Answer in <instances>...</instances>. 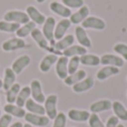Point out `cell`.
I'll list each match as a JSON object with an SVG mask.
<instances>
[{
    "instance_id": "obj_19",
    "label": "cell",
    "mask_w": 127,
    "mask_h": 127,
    "mask_svg": "<svg viewBox=\"0 0 127 127\" xmlns=\"http://www.w3.org/2000/svg\"><path fill=\"white\" fill-rule=\"evenodd\" d=\"M57 60H58V57L55 54H48V55H46L39 64L40 71H42V72L49 71V69L53 67V65H55L57 63Z\"/></svg>"
},
{
    "instance_id": "obj_46",
    "label": "cell",
    "mask_w": 127,
    "mask_h": 127,
    "mask_svg": "<svg viewBox=\"0 0 127 127\" xmlns=\"http://www.w3.org/2000/svg\"><path fill=\"white\" fill-rule=\"evenodd\" d=\"M0 116H1V108H0Z\"/></svg>"
},
{
    "instance_id": "obj_9",
    "label": "cell",
    "mask_w": 127,
    "mask_h": 127,
    "mask_svg": "<svg viewBox=\"0 0 127 127\" xmlns=\"http://www.w3.org/2000/svg\"><path fill=\"white\" fill-rule=\"evenodd\" d=\"M30 62H31V58L30 56L28 55H22L20 57H18L15 62L12 63L11 65V69L13 70L16 75H19L22 72V70L25 69L26 67H28L30 65Z\"/></svg>"
},
{
    "instance_id": "obj_36",
    "label": "cell",
    "mask_w": 127,
    "mask_h": 127,
    "mask_svg": "<svg viewBox=\"0 0 127 127\" xmlns=\"http://www.w3.org/2000/svg\"><path fill=\"white\" fill-rule=\"evenodd\" d=\"M88 123H89V127H105L104 123L97 114H90Z\"/></svg>"
},
{
    "instance_id": "obj_6",
    "label": "cell",
    "mask_w": 127,
    "mask_h": 127,
    "mask_svg": "<svg viewBox=\"0 0 127 127\" xmlns=\"http://www.w3.org/2000/svg\"><path fill=\"white\" fill-rule=\"evenodd\" d=\"M28 124L31 126H37V127H45L49 124L50 119L45 115H37V114H31V113H26L24 117Z\"/></svg>"
},
{
    "instance_id": "obj_20",
    "label": "cell",
    "mask_w": 127,
    "mask_h": 127,
    "mask_svg": "<svg viewBox=\"0 0 127 127\" xmlns=\"http://www.w3.org/2000/svg\"><path fill=\"white\" fill-rule=\"evenodd\" d=\"M30 36H31V38H32V39L36 41V44L38 45V47H39V48H41V49H48V47H49L48 40L45 38L44 33H42V31L40 30V29L35 28L32 31H31Z\"/></svg>"
},
{
    "instance_id": "obj_37",
    "label": "cell",
    "mask_w": 127,
    "mask_h": 127,
    "mask_svg": "<svg viewBox=\"0 0 127 127\" xmlns=\"http://www.w3.org/2000/svg\"><path fill=\"white\" fill-rule=\"evenodd\" d=\"M63 4L67 8H80L84 6V0H63Z\"/></svg>"
},
{
    "instance_id": "obj_45",
    "label": "cell",
    "mask_w": 127,
    "mask_h": 127,
    "mask_svg": "<svg viewBox=\"0 0 127 127\" xmlns=\"http://www.w3.org/2000/svg\"><path fill=\"white\" fill-rule=\"evenodd\" d=\"M117 127H125V126H124L123 124H118V126H117Z\"/></svg>"
},
{
    "instance_id": "obj_27",
    "label": "cell",
    "mask_w": 127,
    "mask_h": 127,
    "mask_svg": "<svg viewBox=\"0 0 127 127\" xmlns=\"http://www.w3.org/2000/svg\"><path fill=\"white\" fill-rule=\"evenodd\" d=\"M86 53H87V49H86L85 47L80 46V45H72V46L68 47L67 49H65L63 54L65 57L69 58V57H74V56L80 57V56L85 55Z\"/></svg>"
},
{
    "instance_id": "obj_14",
    "label": "cell",
    "mask_w": 127,
    "mask_h": 127,
    "mask_svg": "<svg viewBox=\"0 0 127 127\" xmlns=\"http://www.w3.org/2000/svg\"><path fill=\"white\" fill-rule=\"evenodd\" d=\"M113 103L108 99H101V100H97L90 105L89 109L93 114H98L101 112H107L112 108Z\"/></svg>"
},
{
    "instance_id": "obj_34",
    "label": "cell",
    "mask_w": 127,
    "mask_h": 127,
    "mask_svg": "<svg viewBox=\"0 0 127 127\" xmlns=\"http://www.w3.org/2000/svg\"><path fill=\"white\" fill-rule=\"evenodd\" d=\"M79 64H80V59H79L78 56L70 57V59L68 60V75H71L74 72H76L78 70Z\"/></svg>"
},
{
    "instance_id": "obj_21",
    "label": "cell",
    "mask_w": 127,
    "mask_h": 127,
    "mask_svg": "<svg viewBox=\"0 0 127 127\" xmlns=\"http://www.w3.org/2000/svg\"><path fill=\"white\" fill-rule=\"evenodd\" d=\"M75 42V37L72 35H66L65 37H63L62 39L57 40L54 45V48L56 49V51H64L65 49H67L68 47L72 46Z\"/></svg>"
},
{
    "instance_id": "obj_1",
    "label": "cell",
    "mask_w": 127,
    "mask_h": 127,
    "mask_svg": "<svg viewBox=\"0 0 127 127\" xmlns=\"http://www.w3.org/2000/svg\"><path fill=\"white\" fill-rule=\"evenodd\" d=\"M3 20L4 21H9V22H15V24H18L20 26L30 21L28 15L25 11H20V10L7 11L3 15Z\"/></svg>"
},
{
    "instance_id": "obj_18",
    "label": "cell",
    "mask_w": 127,
    "mask_h": 127,
    "mask_svg": "<svg viewBox=\"0 0 127 127\" xmlns=\"http://www.w3.org/2000/svg\"><path fill=\"white\" fill-rule=\"evenodd\" d=\"M119 74V68L118 67H114V66H105L101 69H99L96 74L97 79L99 80H106L107 78L115 75Z\"/></svg>"
},
{
    "instance_id": "obj_38",
    "label": "cell",
    "mask_w": 127,
    "mask_h": 127,
    "mask_svg": "<svg viewBox=\"0 0 127 127\" xmlns=\"http://www.w3.org/2000/svg\"><path fill=\"white\" fill-rule=\"evenodd\" d=\"M53 127H66V115L64 113H58L54 119Z\"/></svg>"
},
{
    "instance_id": "obj_26",
    "label": "cell",
    "mask_w": 127,
    "mask_h": 127,
    "mask_svg": "<svg viewBox=\"0 0 127 127\" xmlns=\"http://www.w3.org/2000/svg\"><path fill=\"white\" fill-rule=\"evenodd\" d=\"M3 110L6 112V114L15 116L17 118H24L25 115H26V110L24 108L19 107L17 105H13V104H7V105H4Z\"/></svg>"
},
{
    "instance_id": "obj_28",
    "label": "cell",
    "mask_w": 127,
    "mask_h": 127,
    "mask_svg": "<svg viewBox=\"0 0 127 127\" xmlns=\"http://www.w3.org/2000/svg\"><path fill=\"white\" fill-rule=\"evenodd\" d=\"M112 109L114 110L115 116H116L118 119L127 122V109L121 101H118V100L114 101L112 105Z\"/></svg>"
},
{
    "instance_id": "obj_32",
    "label": "cell",
    "mask_w": 127,
    "mask_h": 127,
    "mask_svg": "<svg viewBox=\"0 0 127 127\" xmlns=\"http://www.w3.org/2000/svg\"><path fill=\"white\" fill-rule=\"evenodd\" d=\"M80 59V64L85 66H98L100 64V58L98 57L97 55H90V54H85V55L80 56L79 57Z\"/></svg>"
},
{
    "instance_id": "obj_10",
    "label": "cell",
    "mask_w": 127,
    "mask_h": 127,
    "mask_svg": "<svg viewBox=\"0 0 127 127\" xmlns=\"http://www.w3.org/2000/svg\"><path fill=\"white\" fill-rule=\"evenodd\" d=\"M70 26H71V22H70V20L68 18H64L59 22H57L55 27V33H54L55 40H59L63 37H65L66 32L70 28Z\"/></svg>"
},
{
    "instance_id": "obj_35",
    "label": "cell",
    "mask_w": 127,
    "mask_h": 127,
    "mask_svg": "<svg viewBox=\"0 0 127 127\" xmlns=\"http://www.w3.org/2000/svg\"><path fill=\"white\" fill-rule=\"evenodd\" d=\"M114 51L117 53L124 60H127V45L123 42H118L114 46Z\"/></svg>"
},
{
    "instance_id": "obj_33",
    "label": "cell",
    "mask_w": 127,
    "mask_h": 127,
    "mask_svg": "<svg viewBox=\"0 0 127 127\" xmlns=\"http://www.w3.org/2000/svg\"><path fill=\"white\" fill-rule=\"evenodd\" d=\"M20 25L15 24V22H9V21H0V31L2 32H16L19 29Z\"/></svg>"
},
{
    "instance_id": "obj_41",
    "label": "cell",
    "mask_w": 127,
    "mask_h": 127,
    "mask_svg": "<svg viewBox=\"0 0 127 127\" xmlns=\"http://www.w3.org/2000/svg\"><path fill=\"white\" fill-rule=\"evenodd\" d=\"M22 125H24V124H22L21 122H16V123H13L12 125H10L9 127H22Z\"/></svg>"
},
{
    "instance_id": "obj_15",
    "label": "cell",
    "mask_w": 127,
    "mask_h": 127,
    "mask_svg": "<svg viewBox=\"0 0 127 127\" xmlns=\"http://www.w3.org/2000/svg\"><path fill=\"white\" fill-rule=\"evenodd\" d=\"M95 85V81H94V78L93 77H86L85 79H83L79 83L75 84L72 86V90L75 93H85V92H88L89 89H92Z\"/></svg>"
},
{
    "instance_id": "obj_7",
    "label": "cell",
    "mask_w": 127,
    "mask_h": 127,
    "mask_svg": "<svg viewBox=\"0 0 127 127\" xmlns=\"http://www.w3.org/2000/svg\"><path fill=\"white\" fill-rule=\"evenodd\" d=\"M30 92H31V96H32V99L35 101L39 104L45 103L46 100V97L44 95V92H42V87H41V83H40L38 79H33L30 83Z\"/></svg>"
},
{
    "instance_id": "obj_30",
    "label": "cell",
    "mask_w": 127,
    "mask_h": 127,
    "mask_svg": "<svg viewBox=\"0 0 127 127\" xmlns=\"http://www.w3.org/2000/svg\"><path fill=\"white\" fill-rule=\"evenodd\" d=\"M20 89H21V86L18 83H15L6 92V100L8 104H13L16 103V99H17V96L19 94Z\"/></svg>"
},
{
    "instance_id": "obj_17",
    "label": "cell",
    "mask_w": 127,
    "mask_h": 127,
    "mask_svg": "<svg viewBox=\"0 0 127 127\" xmlns=\"http://www.w3.org/2000/svg\"><path fill=\"white\" fill-rule=\"evenodd\" d=\"M49 8L54 13H56V15L60 16L63 18H68L71 16V10L69 8H67L66 6H64L63 3H60V2L53 1L49 4Z\"/></svg>"
},
{
    "instance_id": "obj_2",
    "label": "cell",
    "mask_w": 127,
    "mask_h": 127,
    "mask_svg": "<svg viewBox=\"0 0 127 127\" xmlns=\"http://www.w3.org/2000/svg\"><path fill=\"white\" fill-rule=\"evenodd\" d=\"M55 27H56V20L54 17H47L46 21L42 25V33H44L45 38L48 40V42H50L51 46L55 45Z\"/></svg>"
},
{
    "instance_id": "obj_23",
    "label": "cell",
    "mask_w": 127,
    "mask_h": 127,
    "mask_svg": "<svg viewBox=\"0 0 127 127\" xmlns=\"http://www.w3.org/2000/svg\"><path fill=\"white\" fill-rule=\"evenodd\" d=\"M16 77H17V75L13 72L11 67L10 68L7 67L4 69V76H3V79H2V88L6 92L16 83Z\"/></svg>"
},
{
    "instance_id": "obj_24",
    "label": "cell",
    "mask_w": 127,
    "mask_h": 127,
    "mask_svg": "<svg viewBox=\"0 0 127 127\" xmlns=\"http://www.w3.org/2000/svg\"><path fill=\"white\" fill-rule=\"evenodd\" d=\"M86 77H87V74H86L85 70H77L74 74L68 75V76L64 79V81H65V84L67 86H74L75 84L81 81L83 79H85Z\"/></svg>"
},
{
    "instance_id": "obj_29",
    "label": "cell",
    "mask_w": 127,
    "mask_h": 127,
    "mask_svg": "<svg viewBox=\"0 0 127 127\" xmlns=\"http://www.w3.org/2000/svg\"><path fill=\"white\" fill-rule=\"evenodd\" d=\"M35 28H36L35 22L29 21V22H27V24H25V25H21V26L19 27V29L16 31V35H17L18 38L24 39V38H26L27 36L30 35L31 31H32Z\"/></svg>"
},
{
    "instance_id": "obj_44",
    "label": "cell",
    "mask_w": 127,
    "mask_h": 127,
    "mask_svg": "<svg viewBox=\"0 0 127 127\" xmlns=\"http://www.w3.org/2000/svg\"><path fill=\"white\" fill-rule=\"evenodd\" d=\"M0 88H2V79L0 78Z\"/></svg>"
},
{
    "instance_id": "obj_11",
    "label": "cell",
    "mask_w": 127,
    "mask_h": 127,
    "mask_svg": "<svg viewBox=\"0 0 127 127\" xmlns=\"http://www.w3.org/2000/svg\"><path fill=\"white\" fill-rule=\"evenodd\" d=\"M124 59L121 56L112 55V54H106V55L101 56L100 64L105 66H114V67H123L124 66Z\"/></svg>"
},
{
    "instance_id": "obj_25",
    "label": "cell",
    "mask_w": 127,
    "mask_h": 127,
    "mask_svg": "<svg viewBox=\"0 0 127 127\" xmlns=\"http://www.w3.org/2000/svg\"><path fill=\"white\" fill-rule=\"evenodd\" d=\"M25 106H26V109L28 110L29 113H31V114H37V115H45L46 114L44 106H42L41 104L35 101L31 98H29L28 100L26 101Z\"/></svg>"
},
{
    "instance_id": "obj_16",
    "label": "cell",
    "mask_w": 127,
    "mask_h": 127,
    "mask_svg": "<svg viewBox=\"0 0 127 127\" xmlns=\"http://www.w3.org/2000/svg\"><path fill=\"white\" fill-rule=\"evenodd\" d=\"M68 60L67 57L62 56L56 63V74L60 79H65L68 76Z\"/></svg>"
},
{
    "instance_id": "obj_39",
    "label": "cell",
    "mask_w": 127,
    "mask_h": 127,
    "mask_svg": "<svg viewBox=\"0 0 127 127\" xmlns=\"http://www.w3.org/2000/svg\"><path fill=\"white\" fill-rule=\"evenodd\" d=\"M12 121V116L8 114H4L0 116V127H9Z\"/></svg>"
},
{
    "instance_id": "obj_31",
    "label": "cell",
    "mask_w": 127,
    "mask_h": 127,
    "mask_svg": "<svg viewBox=\"0 0 127 127\" xmlns=\"http://www.w3.org/2000/svg\"><path fill=\"white\" fill-rule=\"evenodd\" d=\"M30 95H31L30 87H28V86H25V87H22L21 89H20L19 94H18L17 99H16L17 106H19V107H24L25 104H26V101L28 100L29 97H30Z\"/></svg>"
},
{
    "instance_id": "obj_22",
    "label": "cell",
    "mask_w": 127,
    "mask_h": 127,
    "mask_svg": "<svg viewBox=\"0 0 127 127\" xmlns=\"http://www.w3.org/2000/svg\"><path fill=\"white\" fill-rule=\"evenodd\" d=\"M68 118L74 122H86L89 119V112L80 109H70L68 112Z\"/></svg>"
},
{
    "instance_id": "obj_43",
    "label": "cell",
    "mask_w": 127,
    "mask_h": 127,
    "mask_svg": "<svg viewBox=\"0 0 127 127\" xmlns=\"http://www.w3.org/2000/svg\"><path fill=\"white\" fill-rule=\"evenodd\" d=\"M36 1H37L38 3H42V2H45L46 0H36Z\"/></svg>"
},
{
    "instance_id": "obj_12",
    "label": "cell",
    "mask_w": 127,
    "mask_h": 127,
    "mask_svg": "<svg viewBox=\"0 0 127 127\" xmlns=\"http://www.w3.org/2000/svg\"><path fill=\"white\" fill-rule=\"evenodd\" d=\"M75 36H76V39L80 46L85 47L86 49L92 47V41H90L86 30L81 26L76 27V29H75Z\"/></svg>"
},
{
    "instance_id": "obj_42",
    "label": "cell",
    "mask_w": 127,
    "mask_h": 127,
    "mask_svg": "<svg viewBox=\"0 0 127 127\" xmlns=\"http://www.w3.org/2000/svg\"><path fill=\"white\" fill-rule=\"evenodd\" d=\"M22 127H32V126H31L30 124H28V123H27V124H25V125H22Z\"/></svg>"
},
{
    "instance_id": "obj_13",
    "label": "cell",
    "mask_w": 127,
    "mask_h": 127,
    "mask_svg": "<svg viewBox=\"0 0 127 127\" xmlns=\"http://www.w3.org/2000/svg\"><path fill=\"white\" fill-rule=\"evenodd\" d=\"M88 16H89V8L84 4V6L80 7V8H79L75 13H71V16L69 17L70 18L69 20H70L71 24L79 25V24H81V22H83L84 20L88 17Z\"/></svg>"
},
{
    "instance_id": "obj_5",
    "label": "cell",
    "mask_w": 127,
    "mask_h": 127,
    "mask_svg": "<svg viewBox=\"0 0 127 127\" xmlns=\"http://www.w3.org/2000/svg\"><path fill=\"white\" fill-rule=\"evenodd\" d=\"M26 47V41L21 38H10V39L6 40V41L2 42L1 48L3 51L7 53H10V51H15V50H19Z\"/></svg>"
},
{
    "instance_id": "obj_3",
    "label": "cell",
    "mask_w": 127,
    "mask_h": 127,
    "mask_svg": "<svg viewBox=\"0 0 127 127\" xmlns=\"http://www.w3.org/2000/svg\"><path fill=\"white\" fill-rule=\"evenodd\" d=\"M57 95L51 94L49 95L48 97H46V100H45V112H46V115L49 119H55L56 116H57Z\"/></svg>"
},
{
    "instance_id": "obj_8",
    "label": "cell",
    "mask_w": 127,
    "mask_h": 127,
    "mask_svg": "<svg viewBox=\"0 0 127 127\" xmlns=\"http://www.w3.org/2000/svg\"><path fill=\"white\" fill-rule=\"evenodd\" d=\"M26 13L28 15L29 19H30V21L35 22L36 25H39V26H41V25H44V22L46 21V16L42 15L41 12H40L39 10H38L36 7L33 6H28L26 8Z\"/></svg>"
},
{
    "instance_id": "obj_40",
    "label": "cell",
    "mask_w": 127,
    "mask_h": 127,
    "mask_svg": "<svg viewBox=\"0 0 127 127\" xmlns=\"http://www.w3.org/2000/svg\"><path fill=\"white\" fill-rule=\"evenodd\" d=\"M119 124V119L116 116H110L107 119V123H106L105 127H117Z\"/></svg>"
},
{
    "instance_id": "obj_4",
    "label": "cell",
    "mask_w": 127,
    "mask_h": 127,
    "mask_svg": "<svg viewBox=\"0 0 127 127\" xmlns=\"http://www.w3.org/2000/svg\"><path fill=\"white\" fill-rule=\"evenodd\" d=\"M81 27L84 29H95V30H104L106 28V22L103 19L95 16H88L83 22Z\"/></svg>"
}]
</instances>
